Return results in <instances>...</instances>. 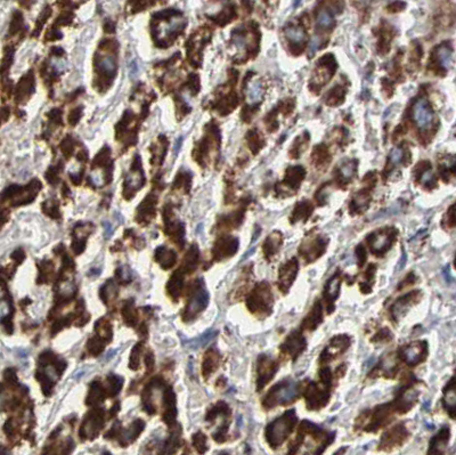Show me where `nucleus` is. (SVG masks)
Listing matches in <instances>:
<instances>
[{"label": "nucleus", "instance_id": "obj_1", "mask_svg": "<svg viewBox=\"0 0 456 455\" xmlns=\"http://www.w3.org/2000/svg\"><path fill=\"white\" fill-rule=\"evenodd\" d=\"M66 369V362L51 352L42 353L39 357L35 379L40 382L44 395L50 396L51 390L62 373Z\"/></svg>", "mask_w": 456, "mask_h": 455}, {"label": "nucleus", "instance_id": "obj_2", "mask_svg": "<svg viewBox=\"0 0 456 455\" xmlns=\"http://www.w3.org/2000/svg\"><path fill=\"white\" fill-rule=\"evenodd\" d=\"M296 422V415L294 409H290L278 418L277 420L273 421L266 428V439L273 448L278 447L284 443V440L291 434Z\"/></svg>", "mask_w": 456, "mask_h": 455}, {"label": "nucleus", "instance_id": "obj_3", "mask_svg": "<svg viewBox=\"0 0 456 455\" xmlns=\"http://www.w3.org/2000/svg\"><path fill=\"white\" fill-rule=\"evenodd\" d=\"M300 385L294 381H282L274 386L263 398V407L269 409L277 405H286L292 403L299 396Z\"/></svg>", "mask_w": 456, "mask_h": 455}, {"label": "nucleus", "instance_id": "obj_4", "mask_svg": "<svg viewBox=\"0 0 456 455\" xmlns=\"http://www.w3.org/2000/svg\"><path fill=\"white\" fill-rule=\"evenodd\" d=\"M273 294L270 287L266 282H261L253 289L247 297L246 306L251 313L258 316H268L273 309Z\"/></svg>", "mask_w": 456, "mask_h": 455}, {"label": "nucleus", "instance_id": "obj_5", "mask_svg": "<svg viewBox=\"0 0 456 455\" xmlns=\"http://www.w3.org/2000/svg\"><path fill=\"white\" fill-rule=\"evenodd\" d=\"M191 288L190 298H188L184 313L181 315L184 321H191L196 317L208 306V302H209V293H208L202 279H196L191 285Z\"/></svg>", "mask_w": 456, "mask_h": 455}, {"label": "nucleus", "instance_id": "obj_6", "mask_svg": "<svg viewBox=\"0 0 456 455\" xmlns=\"http://www.w3.org/2000/svg\"><path fill=\"white\" fill-rule=\"evenodd\" d=\"M104 422H105L104 421V409L96 408L90 411L84 417L82 424H81L79 431L81 439H95L104 427Z\"/></svg>", "mask_w": 456, "mask_h": 455}, {"label": "nucleus", "instance_id": "obj_7", "mask_svg": "<svg viewBox=\"0 0 456 455\" xmlns=\"http://www.w3.org/2000/svg\"><path fill=\"white\" fill-rule=\"evenodd\" d=\"M396 240V232L393 229H382L371 234L367 239L371 251L374 255L382 256L391 248L392 242Z\"/></svg>", "mask_w": 456, "mask_h": 455}, {"label": "nucleus", "instance_id": "obj_8", "mask_svg": "<svg viewBox=\"0 0 456 455\" xmlns=\"http://www.w3.org/2000/svg\"><path fill=\"white\" fill-rule=\"evenodd\" d=\"M277 369V363L275 360H273L265 355L260 356L258 358V367H257V371H258L257 389L261 390L273 379Z\"/></svg>", "mask_w": 456, "mask_h": 455}, {"label": "nucleus", "instance_id": "obj_9", "mask_svg": "<svg viewBox=\"0 0 456 455\" xmlns=\"http://www.w3.org/2000/svg\"><path fill=\"white\" fill-rule=\"evenodd\" d=\"M428 355V344L425 341H415L403 350V358L408 365H416L425 359Z\"/></svg>", "mask_w": 456, "mask_h": 455}, {"label": "nucleus", "instance_id": "obj_10", "mask_svg": "<svg viewBox=\"0 0 456 455\" xmlns=\"http://www.w3.org/2000/svg\"><path fill=\"white\" fill-rule=\"evenodd\" d=\"M239 249V240L235 237H221L218 240L212 249L213 258L218 260H223L228 257H232Z\"/></svg>", "mask_w": 456, "mask_h": 455}, {"label": "nucleus", "instance_id": "obj_11", "mask_svg": "<svg viewBox=\"0 0 456 455\" xmlns=\"http://www.w3.org/2000/svg\"><path fill=\"white\" fill-rule=\"evenodd\" d=\"M413 116L421 129H426L431 126L433 120V113L430 105L424 98H419L413 106Z\"/></svg>", "mask_w": 456, "mask_h": 455}, {"label": "nucleus", "instance_id": "obj_12", "mask_svg": "<svg viewBox=\"0 0 456 455\" xmlns=\"http://www.w3.org/2000/svg\"><path fill=\"white\" fill-rule=\"evenodd\" d=\"M298 260L295 258L290 259L288 262L283 264L282 267L279 268L278 287L284 293L291 288L293 281L295 279L296 273H298Z\"/></svg>", "mask_w": 456, "mask_h": 455}, {"label": "nucleus", "instance_id": "obj_13", "mask_svg": "<svg viewBox=\"0 0 456 455\" xmlns=\"http://www.w3.org/2000/svg\"><path fill=\"white\" fill-rule=\"evenodd\" d=\"M325 248H326V243L323 241V239L318 237V239L308 240V241L302 243L300 253L302 255V258L306 259V261L311 262L323 255Z\"/></svg>", "mask_w": 456, "mask_h": 455}, {"label": "nucleus", "instance_id": "obj_14", "mask_svg": "<svg viewBox=\"0 0 456 455\" xmlns=\"http://www.w3.org/2000/svg\"><path fill=\"white\" fill-rule=\"evenodd\" d=\"M176 417H177L176 395L174 389L169 386L163 391V421L168 425H172L175 423Z\"/></svg>", "mask_w": 456, "mask_h": 455}, {"label": "nucleus", "instance_id": "obj_15", "mask_svg": "<svg viewBox=\"0 0 456 455\" xmlns=\"http://www.w3.org/2000/svg\"><path fill=\"white\" fill-rule=\"evenodd\" d=\"M306 348V340L299 332H292L282 344V352L295 358Z\"/></svg>", "mask_w": 456, "mask_h": 455}, {"label": "nucleus", "instance_id": "obj_16", "mask_svg": "<svg viewBox=\"0 0 456 455\" xmlns=\"http://www.w3.org/2000/svg\"><path fill=\"white\" fill-rule=\"evenodd\" d=\"M420 297H421V292L413 291L405 294L404 297L399 298L391 308V315L393 320H399V318L406 313L407 309H408L412 305H414V301L419 300Z\"/></svg>", "mask_w": 456, "mask_h": 455}, {"label": "nucleus", "instance_id": "obj_17", "mask_svg": "<svg viewBox=\"0 0 456 455\" xmlns=\"http://www.w3.org/2000/svg\"><path fill=\"white\" fill-rule=\"evenodd\" d=\"M349 344H350V340L348 337L346 336L335 337L334 339L331 341L330 346H328L327 348L324 350V353L321 355L322 356L321 360L323 363H325V362H327V360L332 359L333 357L337 356L338 354L343 353L344 350L349 347Z\"/></svg>", "mask_w": 456, "mask_h": 455}, {"label": "nucleus", "instance_id": "obj_18", "mask_svg": "<svg viewBox=\"0 0 456 455\" xmlns=\"http://www.w3.org/2000/svg\"><path fill=\"white\" fill-rule=\"evenodd\" d=\"M2 289H4V293H2V305H1V324L4 329L8 334L13 333V323L12 318L13 314H14V307H13V302L9 299V293L6 291L5 284H2Z\"/></svg>", "mask_w": 456, "mask_h": 455}, {"label": "nucleus", "instance_id": "obj_19", "mask_svg": "<svg viewBox=\"0 0 456 455\" xmlns=\"http://www.w3.org/2000/svg\"><path fill=\"white\" fill-rule=\"evenodd\" d=\"M407 436H408V434H407L405 427L403 424H398L384 435L382 441H381V446L383 448L395 447L397 445L402 444Z\"/></svg>", "mask_w": 456, "mask_h": 455}, {"label": "nucleus", "instance_id": "obj_20", "mask_svg": "<svg viewBox=\"0 0 456 455\" xmlns=\"http://www.w3.org/2000/svg\"><path fill=\"white\" fill-rule=\"evenodd\" d=\"M340 287H341V279H340V274L335 273V274L332 276V277L328 279V282L325 285V290H324V298L327 302L328 306V311H332L333 309V304L334 301L337 300V298L339 297V292H340Z\"/></svg>", "mask_w": 456, "mask_h": 455}, {"label": "nucleus", "instance_id": "obj_21", "mask_svg": "<svg viewBox=\"0 0 456 455\" xmlns=\"http://www.w3.org/2000/svg\"><path fill=\"white\" fill-rule=\"evenodd\" d=\"M91 226L90 224H79L74 227V237H73V242H72V249L76 255H80L81 252L84 250V246H86V241H87V236L89 235L91 232Z\"/></svg>", "mask_w": 456, "mask_h": 455}, {"label": "nucleus", "instance_id": "obj_22", "mask_svg": "<svg viewBox=\"0 0 456 455\" xmlns=\"http://www.w3.org/2000/svg\"><path fill=\"white\" fill-rule=\"evenodd\" d=\"M444 407L452 418H456V378L452 379L444 389Z\"/></svg>", "mask_w": 456, "mask_h": 455}, {"label": "nucleus", "instance_id": "obj_23", "mask_svg": "<svg viewBox=\"0 0 456 455\" xmlns=\"http://www.w3.org/2000/svg\"><path fill=\"white\" fill-rule=\"evenodd\" d=\"M184 274L185 273L179 268L178 271L174 273V275L171 276L167 284L168 294L170 295L172 300H175L176 302H177V300L181 295L182 285H184Z\"/></svg>", "mask_w": 456, "mask_h": 455}, {"label": "nucleus", "instance_id": "obj_24", "mask_svg": "<svg viewBox=\"0 0 456 455\" xmlns=\"http://www.w3.org/2000/svg\"><path fill=\"white\" fill-rule=\"evenodd\" d=\"M154 259L156 262L161 265V267L165 269H170L177 261V256L174 250L165 248V246H159L154 252Z\"/></svg>", "mask_w": 456, "mask_h": 455}, {"label": "nucleus", "instance_id": "obj_25", "mask_svg": "<svg viewBox=\"0 0 456 455\" xmlns=\"http://www.w3.org/2000/svg\"><path fill=\"white\" fill-rule=\"evenodd\" d=\"M144 428L145 422L143 421L142 419H137V420H135L130 424L129 428H127V430L123 431L121 439H120V445H121L122 447L128 446L129 444H131L132 441L142 434Z\"/></svg>", "mask_w": 456, "mask_h": 455}, {"label": "nucleus", "instance_id": "obj_26", "mask_svg": "<svg viewBox=\"0 0 456 455\" xmlns=\"http://www.w3.org/2000/svg\"><path fill=\"white\" fill-rule=\"evenodd\" d=\"M220 363V354L216 349H209L205 354V357L202 364V373L204 378H208L211 373L216 371Z\"/></svg>", "mask_w": 456, "mask_h": 455}, {"label": "nucleus", "instance_id": "obj_27", "mask_svg": "<svg viewBox=\"0 0 456 455\" xmlns=\"http://www.w3.org/2000/svg\"><path fill=\"white\" fill-rule=\"evenodd\" d=\"M449 436H451V431L447 427H444L440 431L438 432L437 436H435L430 441V450L429 453L432 454H440L444 452L445 447L447 446Z\"/></svg>", "mask_w": 456, "mask_h": 455}, {"label": "nucleus", "instance_id": "obj_28", "mask_svg": "<svg viewBox=\"0 0 456 455\" xmlns=\"http://www.w3.org/2000/svg\"><path fill=\"white\" fill-rule=\"evenodd\" d=\"M198 259H200V251H198L197 245L194 244L191 246L186 256H185L184 261L181 262L180 269L185 274H191V273H193L196 269Z\"/></svg>", "mask_w": 456, "mask_h": 455}, {"label": "nucleus", "instance_id": "obj_29", "mask_svg": "<svg viewBox=\"0 0 456 455\" xmlns=\"http://www.w3.org/2000/svg\"><path fill=\"white\" fill-rule=\"evenodd\" d=\"M282 244V235L278 232H275L270 234L268 239L263 243V253H265L266 258L270 260L276 253L278 252L279 248Z\"/></svg>", "mask_w": 456, "mask_h": 455}, {"label": "nucleus", "instance_id": "obj_30", "mask_svg": "<svg viewBox=\"0 0 456 455\" xmlns=\"http://www.w3.org/2000/svg\"><path fill=\"white\" fill-rule=\"evenodd\" d=\"M322 318H323V313H322V306L319 302H316L315 306L312 307V309L310 313L308 314V316L305 318V321L302 322V329L306 330H314L317 325L322 322Z\"/></svg>", "mask_w": 456, "mask_h": 455}, {"label": "nucleus", "instance_id": "obj_31", "mask_svg": "<svg viewBox=\"0 0 456 455\" xmlns=\"http://www.w3.org/2000/svg\"><path fill=\"white\" fill-rule=\"evenodd\" d=\"M105 398V390H104L103 386L100 385L98 380L91 382L89 394H88L86 398L87 405H96L98 403H102Z\"/></svg>", "mask_w": 456, "mask_h": 455}, {"label": "nucleus", "instance_id": "obj_32", "mask_svg": "<svg viewBox=\"0 0 456 455\" xmlns=\"http://www.w3.org/2000/svg\"><path fill=\"white\" fill-rule=\"evenodd\" d=\"M118 297V285L114 283L113 279H109L105 284L99 289V298L105 305H110Z\"/></svg>", "mask_w": 456, "mask_h": 455}, {"label": "nucleus", "instance_id": "obj_33", "mask_svg": "<svg viewBox=\"0 0 456 455\" xmlns=\"http://www.w3.org/2000/svg\"><path fill=\"white\" fill-rule=\"evenodd\" d=\"M39 276L37 278L38 284H47L54 274V264L50 260H42L38 265Z\"/></svg>", "mask_w": 456, "mask_h": 455}, {"label": "nucleus", "instance_id": "obj_34", "mask_svg": "<svg viewBox=\"0 0 456 455\" xmlns=\"http://www.w3.org/2000/svg\"><path fill=\"white\" fill-rule=\"evenodd\" d=\"M122 317L126 325L128 326H135L137 323V310L135 309L133 300H126L125 305L122 307Z\"/></svg>", "mask_w": 456, "mask_h": 455}, {"label": "nucleus", "instance_id": "obj_35", "mask_svg": "<svg viewBox=\"0 0 456 455\" xmlns=\"http://www.w3.org/2000/svg\"><path fill=\"white\" fill-rule=\"evenodd\" d=\"M180 435H181V429L178 425L177 429H174V431L171 432L170 437L168 438L167 441H165V445L163 447V451L161 453H176L177 452V448L180 445Z\"/></svg>", "mask_w": 456, "mask_h": 455}, {"label": "nucleus", "instance_id": "obj_36", "mask_svg": "<svg viewBox=\"0 0 456 455\" xmlns=\"http://www.w3.org/2000/svg\"><path fill=\"white\" fill-rule=\"evenodd\" d=\"M436 57L442 69H447L452 60V48L448 44H442L437 48Z\"/></svg>", "mask_w": 456, "mask_h": 455}, {"label": "nucleus", "instance_id": "obj_37", "mask_svg": "<svg viewBox=\"0 0 456 455\" xmlns=\"http://www.w3.org/2000/svg\"><path fill=\"white\" fill-rule=\"evenodd\" d=\"M95 331L97 336H99L105 341H111L112 338V325L106 318H99L95 323Z\"/></svg>", "mask_w": 456, "mask_h": 455}, {"label": "nucleus", "instance_id": "obj_38", "mask_svg": "<svg viewBox=\"0 0 456 455\" xmlns=\"http://www.w3.org/2000/svg\"><path fill=\"white\" fill-rule=\"evenodd\" d=\"M154 216V201H151L149 199L145 200L144 203L141 204L138 209V220L142 222L144 220L145 223H148L149 220Z\"/></svg>", "mask_w": 456, "mask_h": 455}, {"label": "nucleus", "instance_id": "obj_39", "mask_svg": "<svg viewBox=\"0 0 456 455\" xmlns=\"http://www.w3.org/2000/svg\"><path fill=\"white\" fill-rule=\"evenodd\" d=\"M143 184H144V176H143L141 169L130 172L128 178H127V185H128L129 190H139Z\"/></svg>", "mask_w": 456, "mask_h": 455}, {"label": "nucleus", "instance_id": "obj_40", "mask_svg": "<svg viewBox=\"0 0 456 455\" xmlns=\"http://www.w3.org/2000/svg\"><path fill=\"white\" fill-rule=\"evenodd\" d=\"M104 339H102L99 336L97 337H93L88 340L87 343V349L89 352L90 355H93L94 357L98 356L100 353L104 350Z\"/></svg>", "mask_w": 456, "mask_h": 455}, {"label": "nucleus", "instance_id": "obj_41", "mask_svg": "<svg viewBox=\"0 0 456 455\" xmlns=\"http://www.w3.org/2000/svg\"><path fill=\"white\" fill-rule=\"evenodd\" d=\"M285 35L289 40H291L292 42H296V44H300V42H304L306 39V34L305 31L302 30L301 28L298 27H286L285 28Z\"/></svg>", "mask_w": 456, "mask_h": 455}, {"label": "nucleus", "instance_id": "obj_42", "mask_svg": "<svg viewBox=\"0 0 456 455\" xmlns=\"http://www.w3.org/2000/svg\"><path fill=\"white\" fill-rule=\"evenodd\" d=\"M262 96V88L260 86V83L258 81H253V82L250 83L249 89H247V100L251 104H255L257 102H259L260 98Z\"/></svg>", "mask_w": 456, "mask_h": 455}, {"label": "nucleus", "instance_id": "obj_43", "mask_svg": "<svg viewBox=\"0 0 456 455\" xmlns=\"http://www.w3.org/2000/svg\"><path fill=\"white\" fill-rule=\"evenodd\" d=\"M107 383H109V396L114 397L121 390L123 379L121 376L110 374L107 376Z\"/></svg>", "mask_w": 456, "mask_h": 455}, {"label": "nucleus", "instance_id": "obj_44", "mask_svg": "<svg viewBox=\"0 0 456 455\" xmlns=\"http://www.w3.org/2000/svg\"><path fill=\"white\" fill-rule=\"evenodd\" d=\"M144 343L143 342H138L135 344L131 350V354H130V359H129V367L133 371L139 369V358H141V354L143 352V348H144Z\"/></svg>", "mask_w": 456, "mask_h": 455}, {"label": "nucleus", "instance_id": "obj_45", "mask_svg": "<svg viewBox=\"0 0 456 455\" xmlns=\"http://www.w3.org/2000/svg\"><path fill=\"white\" fill-rule=\"evenodd\" d=\"M333 16L330 14V12L326 9H322L317 15V24L322 29H328L333 25Z\"/></svg>", "mask_w": 456, "mask_h": 455}, {"label": "nucleus", "instance_id": "obj_46", "mask_svg": "<svg viewBox=\"0 0 456 455\" xmlns=\"http://www.w3.org/2000/svg\"><path fill=\"white\" fill-rule=\"evenodd\" d=\"M192 441H193L194 447L196 448L198 453H204V452L208 450L207 436H205L203 432L198 431L196 434H194L193 437H192Z\"/></svg>", "mask_w": 456, "mask_h": 455}, {"label": "nucleus", "instance_id": "obj_47", "mask_svg": "<svg viewBox=\"0 0 456 455\" xmlns=\"http://www.w3.org/2000/svg\"><path fill=\"white\" fill-rule=\"evenodd\" d=\"M116 277H118V281L120 283L129 284L132 276L131 273H130V269L127 267V266H120V267L116 269Z\"/></svg>", "mask_w": 456, "mask_h": 455}, {"label": "nucleus", "instance_id": "obj_48", "mask_svg": "<svg viewBox=\"0 0 456 455\" xmlns=\"http://www.w3.org/2000/svg\"><path fill=\"white\" fill-rule=\"evenodd\" d=\"M100 67H102V70L104 71V72H106L107 74H112L113 76V74L115 73V67H116L115 61H114L111 56L103 57L102 61H100Z\"/></svg>", "mask_w": 456, "mask_h": 455}, {"label": "nucleus", "instance_id": "obj_49", "mask_svg": "<svg viewBox=\"0 0 456 455\" xmlns=\"http://www.w3.org/2000/svg\"><path fill=\"white\" fill-rule=\"evenodd\" d=\"M45 213L50 216L51 218H58L60 217V211H58V204H55L54 201H48L44 204Z\"/></svg>", "mask_w": 456, "mask_h": 455}, {"label": "nucleus", "instance_id": "obj_50", "mask_svg": "<svg viewBox=\"0 0 456 455\" xmlns=\"http://www.w3.org/2000/svg\"><path fill=\"white\" fill-rule=\"evenodd\" d=\"M216 334H217V332H216V331H213V330L207 331V332H205L203 336L200 337L196 341H195V346H196V347L205 346V344L209 342V341L212 339V338L216 336Z\"/></svg>", "mask_w": 456, "mask_h": 455}, {"label": "nucleus", "instance_id": "obj_51", "mask_svg": "<svg viewBox=\"0 0 456 455\" xmlns=\"http://www.w3.org/2000/svg\"><path fill=\"white\" fill-rule=\"evenodd\" d=\"M403 157H404V153H403V149L400 148V147H397V148H393L392 151H391V153H390L389 155V161H390V163H392V164H398L400 161L403 160Z\"/></svg>", "mask_w": 456, "mask_h": 455}, {"label": "nucleus", "instance_id": "obj_52", "mask_svg": "<svg viewBox=\"0 0 456 455\" xmlns=\"http://www.w3.org/2000/svg\"><path fill=\"white\" fill-rule=\"evenodd\" d=\"M355 169H356V163L355 162H347L341 167V174L342 176L346 178H350L354 175Z\"/></svg>", "mask_w": 456, "mask_h": 455}, {"label": "nucleus", "instance_id": "obj_53", "mask_svg": "<svg viewBox=\"0 0 456 455\" xmlns=\"http://www.w3.org/2000/svg\"><path fill=\"white\" fill-rule=\"evenodd\" d=\"M145 364H146V367H147L148 372L153 371V369H154V357H153L152 352H148L147 354H146Z\"/></svg>", "mask_w": 456, "mask_h": 455}, {"label": "nucleus", "instance_id": "obj_54", "mask_svg": "<svg viewBox=\"0 0 456 455\" xmlns=\"http://www.w3.org/2000/svg\"><path fill=\"white\" fill-rule=\"evenodd\" d=\"M24 258H25V255H24V252H23V250L21 249L16 250L15 252L12 253V259L15 260L16 264H21L23 260H24Z\"/></svg>", "mask_w": 456, "mask_h": 455}, {"label": "nucleus", "instance_id": "obj_55", "mask_svg": "<svg viewBox=\"0 0 456 455\" xmlns=\"http://www.w3.org/2000/svg\"><path fill=\"white\" fill-rule=\"evenodd\" d=\"M421 180H422V184H424V185L431 184V181H433V175H432V172H431V170H430V169H429V170H425L424 172H423Z\"/></svg>", "mask_w": 456, "mask_h": 455}, {"label": "nucleus", "instance_id": "obj_56", "mask_svg": "<svg viewBox=\"0 0 456 455\" xmlns=\"http://www.w3.org/2000/svg\"><path fill=\"white\" fill-rule=\"evenodd\" d=\"M448 216H449V223H451V225L455 226L456 225V204L451 208V210H449V212H448Z\"/></svg>", "mask_w": 456, "mask_h": 455}, {"label": "nucleus", "instance_id": "obj_57", "mask_svg": "<svg viewBox=\"0 0 456 455\" xmlns=\"http://www.w3.org/2000/svg\"><path fill=\"white\" fill-rule=\"evenodd\" d=\"M357 257H358V259H359V266H363V264L365 262V260H366V257H365V255H366V253H365V250L361 248V245H359L357 248Z\"/></svg>", "mask_w": 456, "mask_h": 455}, {"label": "nucleus", "instance_id": "obj_58", "mask_svg": "<svg viewBox=\"0 0 456 455\" xmlns=\"http://www.w3.org/2000/svg\"><path fill=\"white\" fill-rule=\"evenodd\" d=\"M119 408H120V404H119V403H116V404H114L113 407L111 408V412H110V414H109V418H113L114 415L118 413Z\"/></svg>", "mask_w": 456, "mask_h": 455}, {"label": "nucleus", "instance_id": "obj_59", "mask_svg": "<svg viewBox=\"0 0 456 455\" xmlns=\"http://www.w3.org/2000/svg\"><path fill=\"white\" fill-rule=\"evenodd\" d=\"M318 46H319V42L317 39H312V41L310 42V53H315Z\"/></svg>", "mask_w": 456, "mask_h": 455}, {"label": "nucleus", "instance_id": "obj_60", "mask_svg": "<svg viewBox=\"0 0 456 455\" xmlns=\"http://www.w3.org/2000/svg\"><path fill=\"white\" fill-rule=\"evenodd\" d=\"M181 141H182V138H179L177 142H176V146H175V151L176 152H178V149L179 147H180V144H181Z\"/></svg>", "mask_w": 456, "mask_h": 455}, {"label": "nucleus", "instance_id": "obj_61", "mask_svg": "<svg viewBox=\"0 0 456 455\" xmlns=\"http://www.w3.org/2000/svg\"><path fill=\"white\" fill-rule=\"evenodd\" d=\"M454 265H455V268H456V258H455V262H454Z\"/></svg>", "mask_w": 456, "mask_h": 455}]
</instances>
